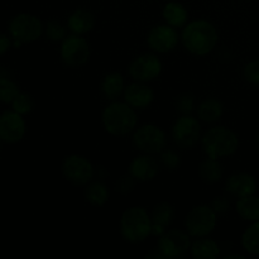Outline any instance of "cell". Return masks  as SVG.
<instances>
[{"instance_id":"obj_32","label":"cell","mask_w":259,"mask_h":259,"mask_svg":"<svg viewBox=\"0 0 259 259\" xmlns=\"http://www.w3.org/2000/svg\"><path fill=\"white\" fill-rule=\"evenodd\" d=\"M161 161L166 168L168 169H176L180 166V157L176 152L167 149V151H162Z\"/></svg>"},{"instance_id":"obj_18","label":"cell","mask_w":259,"mask_h":259,"mask_svg":"<svg viewBox=\"0 0 259 259\" xmlns=\"http://www.w3.org/2000/svg\"><path fill=\"white\" fill-rule=\"evenodd\" d=\"M124 96H125L126 104H129L132 108L144 109L153 100V91L146 85L133 83L125 89Z\"/></svg>"},{"instance_id":"obj_24","label":"cell","mask_w":259,"mask_h":259,"mask_svg":"<svg viewBox=\"0 0 259 259\" xmlns=\"http://www.w3.org/2000/svg\"><path fill=\"white\" fill-rule=\"evenodd\" d=\"M124 80L119 73H110L101 82V91L110 100L119 98L123 93Z\"/></svg>"},{"instance_id":"obj_10","label":"cell","mask_w":259,"mask_h":259,"mask_svg":"<svg viewBox=\"0 0 259 259\" xmlns=\"http://www.w3.org/2000/svg\"><path fill=\"white\" fill-rule=\"evenodd\" d=\"M190 237L181 230H167L158 242L159 254L163 258H179L190 249Z\"/></svg>"},{"instance_id":"obj_25","label":"cell","mask_w":259,"mask_h":259,"mask_svg":"<svg viewBox=\"0 0 259 259\" xmlns=\"http://www.w3.org/2000/svg\"><path fill=\"white\" fill-rule=\"evenodd\" d=\"M199 175L202 181L207 182V184H214V182L219 181L220 177H222V166H220V163L217 159L209 157V158L202 161L201 164H200Z\"/></svg>"},{"instance_id":"obj_35","label":"cell","mask_w":259,"mask_h":259,"mask_svg":"<svg viewBox=\"0 0 259 259\" xmlns=\"http://www.w3.org/2000/svg\"><path fill=\"white\" fill-rule=\"evenodd\" d=\"M133 179H134V177L132 176V175H131V176H123V177H121V179L118 181V190H119V191L124 192V194H125V192L132 191V189H133V186H134Z\"/></svg>"},{"instance_id":"obj_2","label":"cell","mask_w":259,"mask_h":259,"mask_svg":"<svg viewBox=\"0 0 259 259\" xmlns=\"http://www.w3.org/2000/svg\"><path fill=\"white\" fill-rule=\"evenodd\" d=\"M103 124L113 136H124L134 129L137 115L129 104L113 103L104 110Z\"/></svg>"},{"instance_id":"obj_26","label":"cell","mask_w":259,"mask_h":259,"mask_svg":"<svg viewBox=\"0 0 259 259\" xmlns=\"http://www.w3.org/2000/svg\"><path fill=\"white\" fill-rule=\"evenodd\" d=\"M85 196L90 204L95 206H103L109 199V191L101 182H93L85 190Z\"/></svg>"},{"instance_id":"obj_29","label":"cell","mask_w":259,"mask_h":259,"mask_svg":"<svg viewBox=\"0 0 259 259\" xmlns=\"http://www.w3.org/2000/svg\"><path fill=\"white\" fill-rule=\"evenodd\" d=\"M13 104V110L17 111L18 114L23 115V114H28L33 108L32 99L28 94L25 93H19L15 96L14 100L12 101Z\"/></svg>"},{"instance_id":"obj_15","label":"cell","mask_w":259,"mask_h":259,"mask_svg":"<svg viewBox=\"0 0 259 259\" xmlns=\"http://www.w3.org/2000/svg\"><path fill=\"white\" fill-rule=\"evenodd\" d=\"M225 187L229 194L240 199V197L250 196L254 194L257 190V182L252 175L235 174L228 179Z\"/></svg>"},{"instance_id":"obj_11","label":"cell","mask_w":259,"mask_h":259,"mask_svg":"<svg viewBox=\"0 0 259 259\" xmlns=\"http://www.w3.org/2000/svg\"><path fill=\"white\" fill-rule=\"evenodd\" d=\"M62 172L66 179L75 185H86L93 179V164L81 156H68L63 161Z\"/></svg>"},{"instance_id":"obj_28","label":"cell","mask_w":259,"mask_h":259,"mask_svg":"<svg viewBox=\"0 0 259 259\" xmlns=\"http://www.w3.org/2000/svg\"><path fill=\"white\" fill-rule=\"evenodd\" d=\"M19 94L18 86L9 78H0V101L3 103H12L15 96Z\"/></svg>"},{"instance_id":"obj_23","label":"cell","mask_w":259,"mask_h":259,"mask_svg":"<svg viewBox=\"0 0 259 259\" xmlns=\"http://www.w3.org/2000/svg\"><path fill=\"white\" fill-rule=\"evenodd\" d=\"M163 17L168 25L175 28H180L186 23L187 12L180 3H168L163 9Z\"/></svg>"},{"instance_id":"obj_9","label":"cell","mask_w":259,"mask_h":259,"mask_svg":"<svg viewBox=\"0 0 259 259\" xmlns=\"http://www.w3.org/2000/svg\"><path fill=\"white\" fill-rule=\"evenodd\" d=\"M200 134H201V126L199 120L190 115L180 118L172 129L175 143L181 148H190L195 146L200 139Z\"/></svg>"},{"instance_id":"obj_19","label":"cell","mask_w":259,"mask_h":259,"mask_svg":"<svg viewBox=\"0 0 259 259\" xmlns=\"http://www.w3.org/2000/svg\"><path fill=\"white\" fill-rule=\"evenodd\" d=\"M94 15L89 10L78 9L68 19V28L75 34H85L94 27Z\"/></svg>"},{"instance_id":"obj_3","label":"cell","mask_w":259,"mask_h":259,"mask_svg":"<svg viewBox=\"0 0 259 259\" xmlns=\"http://www.w3.org/2000/svg\"><path fill=\"white\" fill-rule=\"evenodd\" d=\"M238 138L230 129L217 126L206 132L202 137V148L207 157L222 158L232 156L238 149Z\"/></svg>"},{"instance_id":"obj_4","label":"cell","mask_w":259,"mask_h":259,"mask_svg":"<svg viewBox=\"0 0 259 259\" xmlns=\"http://www.w3.org/2000/svg\"><path fill=\"white\" fill-rule=\"evenodd\" d=\"M120 230L128 242H143L152 233L151 217L142 207L128 209L121 217Z\"/></svg>"},{"instance_id":"obj_27","label":"cell","mask_w":259,"mask_h":259,"mask_svg":"<svg viewBox=\"0 0 259 259\" xmlns=\"http://www.w3.org/2000/svg\"><path fill=\"white\" fill-rule=\"evenodd\" d=\"M242 244L248 253L259 255V220L245 230L242 238Z\"/></svg>"},{"instance_id":"obj_16","label":"cell","mask_w":259,"mask_h":259,"mask_svg":"<svg viewBox=\"0 0 259 259\" xmlns=\"http://www.w3.org/2000/svg\"><path fill=\"white\" fill-rule=\"evenodd\" d=\"M159 166L154 158L151 156H141L133 159L129 167V172L132 176L141 181H148L152 180L158 174Z\"/></svg>"},{"instance_id":"obj_37","label":"cell","mask_w":259,"mask_h":259,"mask_svg":"<svg viewBox=\"0 0 259 259\" xmlns=\"http://www.w3.org/2000/svg\"><path fill=\"white\" fill-rule=\"evenodd\" d=\"M258 148H259V134H258Z\"/></svg>"},{"instance_id":"obj_36","label":"cell","mask_w":259,"mask_h":259,"mask_svg":"<svg viewBox=\"0 0 259 259\" xmlns=\"http://www.w3.org/2000/svg\"><path fill=\"white\" fill-rule=\"evenodd\" d=\"M10 45H12V43H10L9 37L3 34V33H0V55H4V53L10 48Z\"/></svg>"},{"instance_id":"obj_21","label":"cell","mask_w":259,"mask_h":259,"mask_svg":"<svg viewBox=\"0 0 259 259\" xmlns=\"http://www.w3.org/2000/svg\"><path fill=\"white\" fill-rule=\"evenodd\" d=\"M237 211L244 220L257 222L259 220V197L253 195L240 197L237 202Z\"/></svg>"},{"instance_id":"obj_17","label":"cell","mask_w":259,"mask_h":259,"mask_svg":"<svg viewBox=\"0 0 259 259\" xmlns=\"http://www.w3.org/2000/svg\"><path fill=\"white\" fill-rule=\"evenodd\" d=\"M174 219V209L168 202H161L153 209L151 215L152 234L162 235L167 232Z\"/></svg>"},{"instance_id":"obj_7","label":"cell","mask_w":259,"mask_h":259,"mask_svg":"<svg viewBox=\"0 0 259 259\" xmlns=\"http://www.w3.org/2000/svg\"><path fill=\"white\" fill-rule=\"evenodd\" d=\"M136 147L146 153H161L166 147V136L156 125H143L134 133Z\"/></svg>"},{"instance_id":"obj_8","label":"cell","mask_w":259,"mask_h":259,"mask_svg":"<svg viewBox=\"0 0 259 259\" xmlns=\"http://www.w3.org/2000/svg\"><path fill=\"white\" fill-rule=\"evenodd\" d=\"M63 62L70 67H80L88 62L90 57V47L83 38L71 35L66 38L61 47Z\"/></svg>"},{"instance_id":"obj_20","label":"cell","mask_w":259,"mask_h":259,"mask_svg":"<svg viewBox=\"0 0 259 259\" xmlns=\"http://www.w3.org/2000/svg\"><path fill=\"white\" fill-rule=\"evenodd\" d=\"M223 114V104L217 99H205L199 106H197V115L202 121L212 123L217 121Z\"/></svg>"},{"instance_id":"obj_30","label":"cell","mask_w":259,"mask_h":259,"mask_svg":"<svg viewBox=\"0 0 259 259\" xmlns=\"http://www.w3.org/2000/svg\"><path fill=\"white\" fill-rule=\"evenodd\" d=\"M46 34H47L48 39L51 40H61L65 38L66 35V30L63 28L62 24H60L58 22H50L46 27Z\"/></svg>"},{"instance_id":"obj_22","label":"cell","mask_w":259,"mask_h":259,"mask_svg":"<svg viewBox=\"0 0 259 259\" xmlns=\"http://www.w3.org/2000/svg\"><path fill=\"white\" fill-rule=\"evenodd\" d=\"M191 253L196 259H215L219 257L220 248L214 240L201 239L192 244Z\"/></svg>"},{"instance_id":"obj_5","label":"cell","mask_w":259,"mask_h":259,"mask_svg":"<svg viewBox=\"0 0 259 259\" xmlns=\"http://www.w3.org/2000/svg\"><path fill=\"white\" fill-rule=\"evenodd\" d=\"M42 22L35 15L27 13L18 14L9 23V33L17 46L34 42L42 35Z\"/></svg>"},{"instance_id":"obj_1","label":"cell","mask_w":259,"mask_h":259,"mask_svg":"<svg viewBox=\"0 0 259 259\" xmlns=\"http://www.w3.org/2000/svg\"><path fill=\"white\" fill-rule=\"evenodd\" d=\"M218 42V33L214 25L206 20H195L185 27L182 43L194 55H207Z\"/></svg>"},{"instance_id":"obj_12","label":"cell","mask_w":259,"mask_h":259,"mask_svg":"<svg viewBox=\"0 0 259 259\" xmlns=\"http://www.w3.org/2000/svg\"><path fill=\"white\" fill-rule=\"evenodd\" d=\"M162 70L161 61L154 55H143L132 62L129 73L136 81L146 82L156 78Z\"/></svg>"},{"instance_id":"obj_14","label":"cell","mask_w":259,"mask_h":259,"mask_svg":"<svg viewBox=\"0 0 259 259\" xmlns=\"http://www.w3.org/2000/svg\"><path fill=\"white\" fill-rule=\"evenodd\" d=\"M179 42L177 33L171 25H159L153 28L148 35V46L157 52H169Z\"/></svg>"},{"instance_id":"obj_33","label":"cell","mask_w":259,"mask_h":259,"mask_svg":"<svg viewBox=\"0 0 259 259\" xmlns=\"http://www.w3.org/2000/svg\"><path fill=\"white\" fill-rule=\"evenodd\" d=\"M177 109H179L180 113H182L184 115H189L190 113H192V110H194V99H192V96H180L179 100H177Z\"/></svg>"},{"instance_id":"obj_31","label":"cell","mask_w":259,"mask_h":259,"mask_svg":"<svg viewBox=\"0 0 259 259\" xmlns=\"http://www.w3.org/2000/svg\"><path fill=\"white\" fill-rule=\"evenodd\" d=\"M244 77L252 85H259V60L252 61L245 66Z\"/></svg>"},{"instance_id":"obj_13","label":"cell","mask_w":259,"mask_h":259,"mask_svg":"<svg viewBox=\"0 0 259 259\" xmlns=\"http://www.w3.org/2000/svg\"><path fill=\"white\" fill-rule=\"evenodd\" d=\"M25 123L17 111H5L0 115V138L8 143L19 142L24 137Z\"/></svg>"},{"instance_id":"obj_6","label":"cell","mask_w":259,"mask_h":259,"mask_svg":"<svg viewBox=\"0 0 259 259\" xmlns=\"http://www.w3.org/2000/svg\"><path fill=\"white\" fill-rule=\"evenodd\" d=\"M217 225V212L211 206H196L186 218V229L190 235L202 238L209 235Z\"/></svg>"},{"instance_id":"obj_34","label":"cell","mask_w":259,"mask_h":259,"mask_svg":"<svg viewBox=\"0 0 259 259\" xmlns=\"http://www.w3.org/2000/svg\"><path fill=\"white\" fill-rule=\"evenodd\" d=\"M211 207L214 209V211L217 214H224L229 210L230 207V201L227 197H217V199L212 201Z\"/></svg>"}]
</instances>
